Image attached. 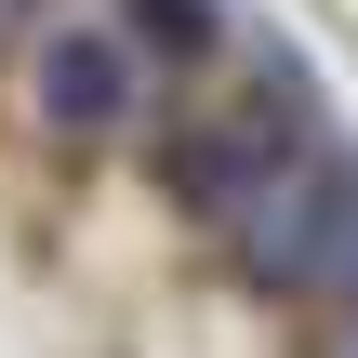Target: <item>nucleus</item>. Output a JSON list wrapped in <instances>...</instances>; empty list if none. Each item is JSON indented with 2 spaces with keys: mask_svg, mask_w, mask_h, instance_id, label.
<instances>
[{
  "mask_svg": "<svg viewBox=\"0 0 358 358\" xmlns=\"http://www.w3.org/2000/svg\"><path fill=\"white\" fill-rule=\"evenodd\" d=\"M146 40H173V53H199V40H213V0H146Z\"/></svg>",
  "mask_w": 358,
  "mask_h": 358,
  "instance_id": "4",
  "label": "nucleus"
},
{
  "mask_svg": "<svg viewBox=\"0 0 358 358\" xmlns=\"http://www.w3.org/2000/svg\"><path fill=\"white\" fill-rule=\"evenodd\" d=\"M226 252L252 292H292V306H358V159H332L319 133L226 213Z\"/></svg>",
  "mask_w": 358,
  "mask_h": 358,
  "instance_id": "1",
  "label": "nucleus"
},
{
  "mask_svg": "<svg viewBox=\"0 0 358 358\" xmlns=\"http://www.w3.org/2000/svg\"><path fill=\"white\" fill-rule=\"evenodd\" d=\"M146 40L133 27H106V13H66L53 40H40V66H27V120L53 133V146H106V133H133L146 120Z\"/></svg>",
  "mask_w": 358,
  "mask_h": 358,
  "instance_id": "3",
  "label": "nucleus"
},
{
  "mask_svg": "<svg viewBox=\"0 0 358 358\" xmlns=\"http://www.w3.org/2000/svg\"><path fill=\"white\" fill-rule=\"evenodd\" d=\"M292 146H306V93H292V66H279L266 93H226V106L173 120V133H159V186H173L199 226H226V213H239Z\"/></svg>",
  "mask_w": 358,
  "mask_h": 358,
  "instance_id": "2",
  "label": "nucleus"
}]
</instances>
